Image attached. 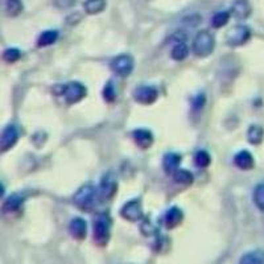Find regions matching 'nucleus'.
Listing matches in <instances>:
<instances>
[{
    "instance_id": "7c9ffc66",
    "label": "nucleus",
    "mask_w": 264,
    "mask_h": 264,
    "mask_svg": "<svg viewBox=\"0 0 264 264\" xmlns=\"http://www.w3.org/2000/svg\"><path fill=\"white\" fill-rule=\"evenodd\" d=\"M3 194H4V186L2 184H0V198L3 197Z\"/></svg>"
},
{
    "instance_id": "dca6fc26",
    "label": "nucleus",
    "mask_w": 264,
    "mask_h": 264,
    "mask_svg": "<svg viewBox=\"0 0 264 264\" xmlns=\"http://www.w3.org/2000/svg\"><path fill=\"white\" fill-rule=\"evenodd\" d=\"M134 139H135V143L143 149H147L150 145L154 144V135L150 134L148 129H135L134 131Z\"/></svg>"
},
{
    "instance_id": "c756f323",
    "label": "nucleus",
    "mask_w": 264,
    "mask_h": 264,
    "mask_svg": "<svg viewBox=\"0 0 264 264\" xmlns=\"http://www.w3.org/2000/svg\"><path fill=\"white\" fill-rule=\"evenodd\" d=\"M205 105H206L205 94H200V96H197L196 98L193 99V102H192V106H193L194 110H197V111L202 110L203 106Z\"/></svg>"
},
{
    "instance_id": "20e7f679",
    "label": "nucleus",
    "mask_w": 264,
    "mask_h": 264,
    "mask_svg": "<svg viewBox=\"0 0 264 264\" xmlns=\"http://www.w3.org/2000/svg\"><path fill=\"white\" fill-rule=\"evenodd\" d=\"M215 46V40L213 34L208 31H201L197 33L193 43V52L198 57H208L213 53Z\"/></svg>"
},
{
    "instance_id": "aec40b11",
    "label": "nucleus",
    "mask_w": 264,
    "mask_h": 264,
    "mask_svg": "<svg viewBox=\"0 0 264 264\" xmlns=\"http://www.w3.org/2000/svg\"><path fill=\"white\" fill-rule=\"evenodd\" d=\"M263 139H264V129L261 128L260 126L254 124V126L250 127L249 131H247V140H249L251 144L254 145L260 144L261 141H263Z\"/></svg>"
},
{
    "instance_id": "4be33fe9",
    "label": "nucleus",
    "mask_w": 264,
    "mask_h": 264,
    "mask_svg": "<svg viewBox=\"0 0 264 264\" xmlns=\"http://www.w3.org/2000/svg\"><path fill=\"white\" fill-rule=\"evenodd\" d=\"M189 54V49H187V45L185 44V41H177L172 49V59L176 61H182L185 60Z\"/></svg>"
},
{
    "instance_id": "9d476101",
    "label": "nucleus",
    "mask_w": 264,
    "mask_h": 264,
    "mask_svg": "<svg viewBox=\"0 0 264 264\" xmlns=\"http://www.w3.org/2000/svg\"><path fill=\"white\" fill-rule=\"evenodd\" d=\"M159 92L154 86H140L135 90L134 98L141 105H152L157 99Z\"/></svg>"
},
{
    "instance_id": "4468645a",
    "label": "nucleus",
    "mask_w": 264,
    "mask_h": 264,
    "mask_svg": "<svg viewBox=\"0 0 264 264\" xmlns=\"http://www.w3.org/2000/svg\"><path fill=\"white\" fill-rule=\"evenodd\" d=\"M69 231L73 235V238L78 240H82L86 238L87 234V223L83 218H74L69 224Z\"/></svg>"
},
{
    "instance_id": "2eb2a0df",
    "label": "nucleus",
    "mask_w": 264,
    "mask_h": 264,
    "mask_svg": "<svg viewBox=\"0 0 264 264\" xmlns=\"http://www.w3.org/2000/svg\"><path fill=\"white\" fill-rule=\"evenodd\" d=\"M23 202H24V197L22 194H12L7 198L6 202L2 206V212L7 213V214H12V213L18 212L22 209Z\"/></svg>"
},
{
    "instance_id": "bb28decb",
    "label": "nucleus",
    "mask_w": 264,
    "mask_h": 264,
    "mask_svg": "<svg viewBox=\"0 0 264 264\" xmlns=\"http://www.w3.org/2000/svg\"><path fill=\"white\" fill-rule=\"evenodd\" d=\"M210 161H212L210 155L206 150H200L194 156V164L197 166H200V168H208L210 165Z\"/></svg>"
},
{
    "instance_id": "6e6552de",
    "label": "nucleus",
    "mask_w": 264,
    "mask_h": 264,
    "mask_svg": "<svg viewBox=\"0 0 264 264\" xmlns=\"http://www.w3.org/2000/svg\"><path fill=\"white\" fill-rule=\"evenodd\" d=\"M120 215L123 217L126 221L136 222L143 219L144 214H143V209H141V203L139 200L128 201L126 205L120 210Z\"/></svg>"
},
{
    "instance_id": "c85d7f7f",
    "label": "nucleus",
    "mask_w": 264,
    "mask_h": 264,
    "mask_svg": "<svg viewBox=\"0 0 264 264\" xmlns=\"http://www.w3.org/2000/svg\"><path fill=\"white\" fill-rule=\"evenodd\" d=\"M103 97H105V99L107 102L115 101V89H114V85H112L111 82H108L105 86V89H103Z\"/></svg>"
},
{
    "instance_id": "b1692460",
    "label": "nucleus",
    "mask_w": 264,
    "mask_h": 264,
    "mask_svg": "<svg viewBox=\"0 0 264 264\" xmlns=\"http://www.w3.org/2000/svg\"><path fill=\"white\" fill-rule=\"evenodd\" d=\"M230 12L229 11H221V12H217L212 18V25L214 28H222L228 24L229 20H230Z\"/></svg>"
},
{
    "instance_id": "6ab92c4d",
    "label": "nucleus",
    "mask_w": 264,
    "mask_h": 264,
    "mask_svg": "<svg viewBox=\"0 0 264 264\" xmlns=\"http://www.w3.org/2000/svg\"><path fill=\"white\" fill-rule=\"evenodd\" d=\"M243 264H264V251L263 250H255V251L247 252L240 259Z\"/></svg>"
},
{
    "instance_id": "7ed1b4c3",
    "label": "nucleus",
    "mask_w": 264,
    "mask_h": 264,
    "mask_svg": "<svg viewBox=\"0 0 264 264\" xmlns=\"http://www.w3.org/2000/svg\"><path fill=\"white\" fill-rule=\"evenodd\" d=\"M111 238V218L107 213H101L94 219V240L98 246H106Z\"/></svg>"
},
{
    "instance_id": "ddd939ff",
    "label": "nucleus",
    "mask_w": 264,
    "mask_h": 264,
    "mask_svg": "<svg viewBox=\"0 0 264 264\" xmlns=\"http://www.w3.org/2000/svg\"><path fill=\"white\" fill-rule=\"evenodd\" d=\"M234 164L242 171H250L254 168L255 161H254V156L250 154L249 150H240L234 156Z\"/></svg>"
},
{
    "instance_id": "39448f33",
    "label": "nucleus",
    "mask_w": 264,
    "mask_h": 264,
    "mask_svg": "<svg viewBox=\"0 0 264 264\" xmlns=\"http://www.w3.org/2000/svg\"><path fill=\"white\" fill-rule=\"evenodd\" d=\"M251 39V31L246 25H235L229 31L228 36H226V43L229 46H242Z\"/></svg>"
},
{
    "instance_id": "412c9836",
    "label": "nucleus",
    "mask_w": 264,
    "mask_h": 264,
    "mask_svg": "<svg viewBox=\"0 0 264 264\" xmlns=\"http://www.w3.org/2000/svg\"><path fill=\"white\" fill-rule=\"evenodd\" d=\"M59 39V32L52 29V31H45L41 33V36L39 37V40H37V45L40 46V48H44V46H49L52 44H54Z\"/></svg>"
},
{
    "instance_id": "cd10ccee",
    "label": "nucleus",
    "mask_w": 264,
    "mask_h": 264,
    "mask_svg": "<svg viewBox=\"0 0 264 264\" xmlns=\"http://www.w3.org/2000/svg\"><path fill=\"white\" fill-rule=\"evenodd\" d=\"M20 57H22V52L18 49H16V48L7 49L6 52L3 53V59L6 60L7 62H16Z\"/></svg>"
},
{
    "instance_id": "f257e3e1",
    "label": "nucleus",
    "mask_w": 264,
    "mask_h": 264,
    "mask_svg": "<svg viewBox=\"0 0 264 264\" xmlns=\"http://www.w3.org/2000/svg\"><path fill=\"white\" fill-rule=\"evenodd\" d=\"M55 96H61L68 105H76L82 101L87 94L86 87L80 82H70L54 87Z\"/></svg>"
},
{
    "instance_id": "f3484780",
    "label": "nucleus",
    "mask_w": 264,
    "mask_h": 264,
    "mask_svg": "<svg viewBox=\"0 0 264 264\" xmlns=\"http://www.w3.org/2000/svg\"><path fill=\"white\" fill-rule=\"evenodd\" d=\"M181 163V156L178 154H168L164 156V169L166 173H175Z\"/></svg>"
},
{
    "instance_id": "5701e85b",
    "label": "nucleus",
    "mask_w": 264,
    "mask_h": 264,
    "mask_svg": "<svg viewBox=\"0 0 264 264\" xmlns=\"http://www.w3.org/2000/svg\"><path fill=\"white\" fill-rule=\"evenodd\" d=\"M173 177H175L176 182L182 185H191L194 181V177L189 171H184V169H177L175 173H173Z\"/></svg>"
},
{
    "instance_id": "f03ea898",
    "label": "nucleus",
    "mask_w": 264,
    "mask_h": 264,
    "mask_svg": "<svg viewBox=\"0 0 264 264\" xmlns=\"http://www.w3.org/2000/svg\"><path fill=\"white\" fill-rule=\"evenodd\" d=\"M74 205L83 212H91L97 205V189L92 185H83L73 197Z\"/></svg>"
},
{
    "instance_id": "423d86ee",
    "label": "nucleus",
    "mask_w": 264,
    "mask_h": 264,
    "mask_svg": "<svg viewBox=\"0 0 264 264\" xmlns=\"http://www.w3.org/2000/svg\"><path fill=\"white\" fill-rule=\"evenodd\" d=\"M111 69L120 77H128L134 70V59L128 54L118 55L111 62Z\"/></svg>"
},
{
    "instance_id": "a878e982",
    "label": "nucleus",
    "mask_w": 264,
    "mask_h": 264,
    "mask_svg": "<svg viewBox=\"0 0 264 264\" xmlns=\"http://www.w3.org/2000/svg\"><path fill=\"white\" fill-rule=\"evenodd\" d=\"M254 202L259 210L264 212V184L256 185L254 189Z\"/></svg>"
},
{
    "instance_id": "9b49d317",
    "label": "nucleus",
    "mask_w": 264,
    "mask_h": 264,
    "mask_svg": "<svg viewBox=\"0 0 264 264\" xmlns=\"http://www.w3.org/2000/svg\"><path fill=\"white\" fill-rule=\"evenodd\" d=\"M230 15H233L237 20H246L251 15V4L249 0H235L231 6Z\"/></svg>"
},
{
    "instance_id": "393cba45",
    "label": "nucleus",
    "mask_w": 264,
    "mask_h": 264,
    "mask_svg": "<svg viewBox=\"0 0 264 264\" xmlns=\"http://www.w3.org/2000/svg\"><path fill=\"white\" fill-rule=\"evenodd\" d=\"M6 9L9 16L20 15L23 11V2L22 0H7Z\"/></svg>"
},
{
    "instance_id": "0eeeda50",
    "label": "nucleus",
    "mask_w": 264,
    "mask_h": 264,
    "mask_svg": "<svg viewBox=\"0 0 264 264\" xmlns=\"http://www.w3.org/2000/svg\"><path fill=\"white\" fill-rule=\"evenodd\" d=\"M118 191V181L117 177H115L114 173H106L101 180V184H99V194H101V198L108 201L111 200L112 197L115 196Z\"/></svg>"
},
{
    "instance_id": "f8f14e48",
    "label": "nucleus",
    "mask_w": 264,
    "mask_h": 264,
    "mask_svg": "<svg viewBox=\"0 0 264 264\" xmlns=\"http://www.w3.org/2000/svg\"><path fill=\"white\" fill-rule=\"evenodd\" d=\"M184 219V213L178 208H171L164 215V224L166 229H175Z\"/></svg>"
},
{
    "instance_id": "a211bd4d",
    "label": "nucleus",
    "mask_w": 264,
    "mask_h": 264,
    "mask_svg": "<svg viewBox=\"0 0 264 264\" xmlns=\"http://www.w3.org/2000/svg\"><path fill=\"white\" fill-rule=\"evenodd\" d=\"M83 8L89 15H97V13L105 11L106 0H86L83 3Z\"/></svg>"
},
{
    "instance_id": "1a4fd4ad",
    "label": "nucleus",
    "mask_w": 264,
    "mask_h": 264,
    "mask_svg": "<svg viewBox=\"0 0 264 264\" xmlns=\"http://www.w3.org/2000/svg\"><path fill=\"white\" fill-rule=\"evenodd\" d=\"M18 140V132L15 126H8L0 134V152L11 149Z\"/></svg>"
}]
</instances>
